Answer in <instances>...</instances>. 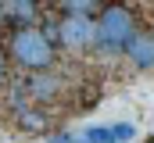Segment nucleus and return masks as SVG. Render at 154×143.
Masks as SVG:
<instances>
[{
  "instance_id": "obj_10",
  "label": "nucleus",
  "mask_w": 154,
  "mask_h": 143,
  "mask_svg": "<svg viewBox=\"0 0 154 143\" xmlns=\"http://www.w3.org/2000/svg\"><path fill=\"white\" fill-rule=\"evenodd\" d=\"M7 86V54L0 50V90Z\"/></svg>"
},
{
  "instance_id": "obj_9",
  "label": "nucleus",
  "mask_w": 154,
  "mask_h": 143,
  "mask_svg": "<svg viewBox=\"0 0 154 143\" xmlns=\"http://www.w3.org/2000/svg\"><path fill=\"white\" fill-rule=\"evenodd\" d=\"M97 97H100L97 86H82V90H79V104L82 107H97Z\"/></svg>"
},
{
  "instance_id": "obj_13",
  "label": "nucleus",
  "mask_w": 154,
  "mask_h": 143,
  "mask_svg": "<svg viewBox=\"0 0 154 143\" xmlns=\"http://www.w3.org/2000/svg\"><path fill=\"white\" fill-rule=\"evenodd\" d=\"M0 4H4V0H0Z\"/></svg>"
},
{
  "instance_id": "obj_7",
  "label": "nucleus",
  "mask_w": 154,
  "mask_h": 143,
  "mask_svg": "<svg viewBox=\"0 0 154 143\" xmlns=\"http://www.w3.org/2000/svg\"><path fill=\"white\" fill-rule=\"evenodd\" d=\"M111 140H115V143L136 140V125H133V122H118V125H111Z\"/></svg>"
},
{
  "instance_id": "obj_11",
  "label": "nucleus",
  "mask_w": 154,
  "mask_h": 143,
  "mask_svg": "<svg viewBox=\"0 0 154 143\" xmlns=\"http://www.w3.org/2000/svg\"><path fill=\"white\" fill-rule=\"evenodd\" d=\"M47 143H72V136H65V132H57V136H50Z\"/></svg>"
},
{
  "instance_id": "obj_2",
  "label": "nucleus",
  "mask_w": 154,
  "mask_h": 143,
  "mask_svg": "<svg viewBox=\"0 0 154 143\" xmlns=\"http://www.w3.org/2000/svg\"><path fill=\"white\" fill-rule=\"evenodd\" d=\"M7 47H11V57L29 72H47L54 65V43L43 36V29L18 25L11 32V39H7Z\"/></svg>"
},
{
  "instance_id": "obj_4",
  "label": "nucleus",
  "mask_w": 154,
  "mask_h": 143,
  "mask_svg": "<svg viewBox=\"0 0 154 143\" xmlns=\"http://www.w3.org/2000/svg\"><path fill=\"white\" fill-rule=\"evenodd\" d=\"M122 54L129 57V65L140 72H154V32L151 29H136L129 36V43L122 47Z\"/></svg>"
},
{
  "instance_id": "obj_6",
  "label": "nucleus",
  "mask_w": 154,
  "mask_h": 143,
  "mask_svg": "<svg viewBox=\"0 0 154 143\" xmlns=\"http://www.w3.org/2000/svg\"><path fill=\"white\" fill-rule=\"evenodd\" d=\"M65 4V14H97V0H61Z\"/></svg>"
},
{
  "instance_id": "obj_5",
  "label": "nucleus",
  "mask_w": 154,
  "mask_h": 143,
  "mask_svg": "<svg viewBox=\"0 0 154 143\" xmlns=\"http://www.w3.org/2000/svg\"><path fill=\"white\" fill-rule=\"evenodd\" d=\"M7 7H11V14L18 18V25H25V22L36 14V0H7Z\"/></svg>"
},
{
  "instance_id": "obj_8",
  "label": "nucleus",
  "mask_w": 154,
  "mask_h": 143,
  "mask_svg": "<svg viewBox=\"0 0 154 143\" xmlns=\"http://www.w3.org/2000/svg\"><path fill=\"white\" fill-rule=\"evenodd\" d=\"M86 140H90V143H115V140H111V129H104V125L86 129Z\"/></svg>"
},
{
  "instance_id": "obj_12",
  "label": "nucleus",
  "mask_w": 154,
  "mask_h": 143,
  "mask_svg": "<svg viewBox=\"0 0 154 143\" xmlns=\"http://www.w3.org/2000/svg\"><path fill=\"white\" fill-rule=\"evenodd\" d=\"M147 4H154V0H147Z\"/></svg>"
},
{
  "instance_id": "obj_1",
  "label": "nucleus",
  "mask_w": 154,
  "mask_h": 143,
  "mask_svg": "<svg viewBox=\"0 0 154 143\" xmlns=\"http://www.w3.org/2000/svg\"><path fill=\"white\" fill-rule=\"evenodd\" d=\"M133 32H136V14L125 4H108L93 14V47L100 54H122Z\"/></svg>"
},
{
  "instance_id": "obj_3",
  "label": "nucleus",
  "mask_w": 154,
  "mask_h": 143,
  "mask_svg": "<svg viewBox=\"0 0 154 143\" xmlns=\"http://www.w3.org/2000/svg\"><path fill=\"white\" fill-rule=\"evenodd\" d=\"M57 47H65V50H90L93 47V18L90 14H65L57 22Z\"/></svg>"
}]
</instances>
